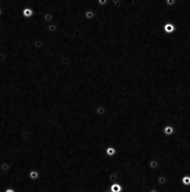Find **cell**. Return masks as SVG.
Wrapping results in <instances>:
<instances>
[{
	"label": "cell",
	"instance_id": "14",
	"mask_svg": "<svg viewBox=\"0 0 190 192\" xmlns=\"http://www.w3.org/2000/svg\"><path fill=\"white\" fill-rule=\"evenodd\" d=\"M108 0H96L97 4H98L99 6H105L106 4H108Z\"/></svg>",
	"mask_w": 190,
	"mask_h": 192
},
{
	"label": "cell",
	"instance_id": "4",
	"mask_svg": "<svg viewBox=\"0 0 190 192\" xmlns=\"http://www.w3.org/2000/svg\"><path fill=\"white\" fill-rule=\"evenodd\" d=\"M21 15L25 18H30L33 16V10L31 8H25L21 11Z\"/></svg>",
	"mask_w": 190,
	"mask_h": 192
},
{
	"label": "cell",
	"instance_id": "5",
	"mask_svg": "<svg viewBox=\"0 0 190 192\" xmlns=\"http://www.w3.org/2000/svg\"><path fill=\"white\" fill-rule=\"evenodd\" d=\"M122 185L118 183H114L110 186V191L111 192H121L122 191Z\"/></svg>",
	"mask_w": 190,
	"mask_h": 192
},
{
	"label": "cell",
	"instance_id": "13",
	"mask_svg": "<svg viewBox=\"0 0 190 192\" xmlns=\"http://www.w3.org/2000/svg\"><path fill=\"white\" fill-rule=\"evenodd\" d=\"M176 0H165V4L167 6H169V7H172V6H174L175 4H176Z\"/></svg>",
	"mask_w": 190,
	"mask_h": 192
},
{
	"label": "cell",
	"instance_id": "1",
	"mask_svg": "<svg viewBox=\"0 0 190 192\" xmlns=\"http://www.w3.org/2000/svg\"><path fill=\"white\" fill-rule=\"evenodd\" d=\"M187 13V12H186ZM181 16V17H182ZM163 30L164 32L165 33H167V34H171L175 32L176 30V26H175V23H171V22H168L164 25L163 27Z\"/></svg>",
	"mask_w": 190,
	"mask_h": 192
},
{
	"label": "cell",
	"instance_id": "11",
	"mask_svg": "<svg viewBox=\"0 0 190 192\" xmlns=\"http://www.w3.org/2000/svg\"><path fill=\"white\" fill-rule=\"evenodd\" d=\"M53 18H54V16L51 13H45L44 16V21H45V22L51 21L52 20H53Z\"/></svg>",
	"mask_w": 190,
	"mask_h": 192
},
{
	"label": "cell",
	"instance_id": "3",
	"mask_svg": "<svg viewBox=\"0 0 190 192\" xmlns=\"http://www.w3.org/2000/svg\"><path fill=\"white\" fill-rule=\"evenodd\" d=\"M163 132L166 136H171L175 132V128L172 126H166L164 127Z\"/></svg>",
	"mask_w": 190,
	"mask_h": 192
},
{
	"label": "cell",
	"instance_id": "15",
	"mask_svg": "<svg viewBox=\"0 0 190 192\" xmlns=\"http://www.w3.org/2000/svg\"><path fill=\"white\" fill-rule=\"evenodd\" d=\"M5 192H15V190H14V189H8Z\"/></svg>",
	"mask_w": 190,
	"mask_h": 192
},
{
	"label": "cell",
	"instance_id": "7",
	"mask_svg": "<svg viewBox=\"0 0 190 192\" xmlns=\"http://www.w3.org/2000/svg\"><path fill=\"white\" fill-rule=\"evenodd\" d=\"M106 112V107L102 105H99L96 108V114L97 115H103Z\"/></svg>",
	"mask_w": 190,
	"mask_h": 192
},
{
	"label": "cell",
	"instance_id": "12",
	"mask_svg": "<svg viewBox=\"0 0 190 192\" xmlns=\"http://www.w3.org/2000/svg\"><path fill=\"white\" fill-rule=\"evenodd\" d=\"M29 176L32 179H38V177H39V172L37 171H31Z\"/></svg>",
	"mask_w": 190,
	"mask_h": 192
},
{
	"label": "cell",
	"instance_id": "10",
	"mask_svg": "<svg viewBox=\"0 0 190 192\" xmlns=\"http://www.w3.org/2000/svg\"><path fill=\"white\" fill-rule=\"evenodd\" d=\"M47 29H48V31L50 33H54L57 30V26H56V24H49L48 27H47Z\"/></svg>",
	"mask_w": 190,
	"mask_h": 192
},
{
	"label": "cell",
	"instance_id": "9",
	"mask_svg": "<svg viewBox=\"0 0 190 192\" xmlns=\"http://www.w3.org/2000/svg\"><path fill=\"white\" fill-rule=\"evenodd\" d=\"M182 184L183 185H190V176L189 175H185L182 178Z\"/></svg>",
	"mask_w": 190,
	"mask_h": 192
},
{
	"label": "cell",
	"instance_id": "16",
	"mask_svg": "<svg viewBox=\"0 0 190 192\" xmlns=\"http://www.w3.org/2000/svg\"><path fill=\"white\" fill-rule=\"evenodd\" d=\"M105 192H111V191H110V189H108V190H106Z\"/></svg>",
	"mask_w": 190,
	"mask_h": 192
},
{
	"label": "cell",
	"instance_id": "2",
	"mask_svg": "<svg viewBox=\"0 0 190 192\" xmlns=\"http://www.w3.org/2000/svg\"><path fill=\"white\" fill-rule=\"evenodd\" d=\"M96 2V1H95ZM95 4V3H94ZM94 5V4H93ZM93 7V6H92ZM95 12L93 11V9H92V8L91 9H87L86 11L84 12V17H85V19L86 20H88V21H91V20H93V19L95 18Z\"/></svg>",
	"mask_w": 190,
	"mask_h": 192
},
{
	"label": "cell",
	"instance_id": "8",
	"mask_svg": "<svg viewBox=\"0 0 190 192\" xmlns=\"http://www.w3.org/2000/svg\"><path fill=\"white\" fill-rule=\"evenodd\" d=\"M159 166H160V163H159L158 160H151L150 161L148 162V167L153 170L157 169Z\"/></svg>",
	"mask_w": 190,
	"mask_h": 192
},
{
	"label": "cell",
	"instance_id": "6",
	"mask_svg": "<svg viewBox=\"0 0 190 192\" xmlns=\"http://www.w3.org/2000/svg\"><path fill=\"white\" fill-rule=\"evenodd\" d=\"M105 153L106 155H108V156H113V155H115L116 154V149L114 147H112V146H109L105 150Z\"/></svg>",
	"mask_w": 190,
	"mask_h": 192
}]
</instances>
